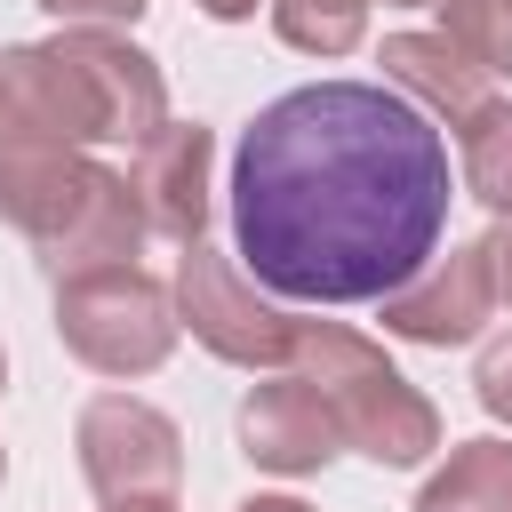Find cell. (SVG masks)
<instances>
[{
  "instance_id": "cell-2",
  "label": "cell",
  "mask_w": 512,
  "mask_h": 512,
  "mask_svg": "<svg viewBox=\"0 0 512 512\" xmlns=\"http://www.w3.org/2000/svg\"><path fill=\"white\" fill-rule=\"evenodd\" d=\"M0 216L40 248L56 280L136 264L144 248V200L120 168L88 152H0Z\"/></svg>"
},
{
  "instance_id": "cell-19",
  "label": "cell",
  "mask_w": 512,
  "mask_h": 512,
  "mask_svg": "<svg viewBox=\"0 0 512 512\" xmlns=\"http://www.w3.org/2000/svg\"><path fill=\"white\" fill-rule=\"evenodd\" d=\"M488 264H496V296L512 304V208H504L496 232H488Z\"/></svg>"
},
{
  "instance_id": "cell-18",
  "label": "cell",
  "mask_w": 512,
  "mask_h": 512,
  "mask_svg": "<svg viewBox=\"0 0 512 512\" xmlns=\"http://www.w3.org/2000/svg\"><path fill=\"white\" fill-rule=\"evenodd\" d=\"M56 24H136L144 0H40Z\"/></svg>"
},
{
  "instance_id": "cell-15",
  "label": "cell",
  "mask_w": 512,
  "mask_h": 512,
  "mask_svg": "<svg viewBox=\"0 0 512 512\" xmlns=\"http://www.w3.org/2000/svg\"><path fill=\"white\" fill-rule=\"evenodd\" d=\"M376 0H272V32L304 56H352Z\"/></svg>"
},
{
  "instance_id": "cell-12",
  "label": "cell",
  "mask_w": 512,
  "mask_h": 512,
  "mask_svg": "<svg viewBox=\"0 0 512 512\" xmlns=\"http://www.w3.org/2000/svg\"><path fill=\"white\" fill-rule=\"evenodd\" d=\"M376 64H384V80L408 96V104H424V112H440V120H464L488 88V72L448 40V32H392L384 48H376Z\"/></svg>"
},
{
  "instance_id": "cell-16",
  "label": "cell",
  "mask_w": 512,
  "mask_h": 512,
  "mask_svg": "<svg viewBox=\"0 0 512 512\" xmlns=\"http://www.w3.org/2000/svg\"><path fill=\"white\" fill-rule=\"evenodd\" d=\"M440 32L480 64V72H512V0H432Z\"/></svg>"
},
{
  "instance_id": "cell-7",
  "label": "cell",
  "mask_w": 512,
  "mask_h": 512,
  "mask_svg": "<svg viewBox=\"0 0 512 512\" xmlns=\"http://www.w3.org/2000/svg\"><path fill=\"white\" fill-rule=\"evenodd\" d=\"M80 144H104L80 64L56 40L0 48V152H80Z\"/></svg>"
},
{
  "instance_id": "cell-9",
  "label": "cell",
  "mask_w": 512,
  "mask_h": 512,
  "mask_svg": "<svg viewBox=\"0 0 512 512\" xmlns=\"http://www.w3.org/2000/svg\"><path fill=\"white\" fill-rule=\"evenodd\" d=\"M56 48L80 64L96 120H104V144H144L152 128H168V80L136 40H120L112 24H64Z\"/></svg>"
},
{
  "instance_id": "cell-5",
  "label": "cell",
  "mask_w": 512,
  "mask_h": 512,
  "mask_svg": "<svg viewBox=\"0 0 512 512\" xmlns=\"http://www.w3.org/2000/svg\"><path fill=\"white\" fill-rule=\"evenodd\" d=\"M176 320L216 360H232V368H280V360H296V328H304L288 304L256 296V280L232 256H216L208 240H192L176 256Z\"/></svg>"
},
{
  "instance_id": "cell-13",
  "label": "cell",
  "mask_w": 512,
  "mask_h": 512,
  "mask_svg": "<svg viewBox=\"0 0 512 512\" xmlns=\"http://www.w3.org/2000/svg\"><path fill=\"white\" fill-rule=\"evenodd\" d=\"M416 512H512V440H464L424 480Z\"/></svg>"
},
{
  "instance_id": "cell-20",
  "label": "cell",
  "mask_w": 512,
  "mask_h": 512,
  "mask_svg": "<svg viewBox=\"0 0 512 512\" xmlns=\"http://www.w3.org/2000/svg\"><path fill=\"white\" fill-rule=\"evenodd\" d=\"M200 16H216V24H240V16H256V0H192Z\"/></svg>"
},
{
  "instance_id": "cell-3",
  "label": "cell",
  "mask_w": 512,
  "mask_h": 512,
  "mask_svg": "<svg viewBox=\"0 0 512 512\" xmlns=\"http://www.w3.org/2000/svg\"><path fill=\"white\" fill-rule=\"evenodd\" d=\"M296 368L320 384V400L344 424V448L376 456V464H424L440 448V408L352 328L336 320H304L296 328Z\"/></svg>"
},
{
  "instance_id": "cell-4",
  "label": "cell",
  "mask_w": 512,
  "mask_h": 512,
  "mask_svg": "<svg viewBox=\"0 0 512 512\" xmlns=\"http://www.w3.org/2000/svg\"><path fill=\"white\" fill-rule=\"evenodd\" d=\"M176 288H160L136 264H104V272H72L56 280V336L80 368L96 376H152L176 352Z\"/></svg>"
},
{
  "instance_id": "cell-22",
  "label": "cell",
  "mask_w": 512,
  "mask_h": 512,
  "mask_svg": "<svg viewBox=\"0 0 512 512\" xmlns=\"http://www.w3.org/2000/svg\"><path fill=\"white\" fill-rule=\"evenodd\" d=\"M112 512H176L168 496H152V504H112Z\"/></svg>"
},
{
  "instance_id": "cell-10",
  "label": "cell",
  "mask_w": 512,
  "mask_h": 512,
  "mask_svg": "<svg viewBox=\"0 0 512 512\" xmlns=\"http://www.w3.org/2000/svg\"><path fill=\"white\" fill-rule=\"evenodd\" d=\"M240 448H248V464L296 480V472H320L344 448V424L320 400V384L296 368V376H272V384H256L240 400Z\"/></svg>"
},
{
  "instance_id": "cell-25",
  "label": "cell",
  "mask_w": 512,
  "mask_h": 512,
  "mask_svg": "<svg viewBox=\"0 0 512 512\" xmlns=\"http://www.w3.org/2000/svg\"><path fill=\"white\" fill-rule=\"evenodd\" d=\"M0 480H8V448H0Z\"/></svg>"
},
{
  "instance_id": "cell-17",
  "label": "cell",
  "mask_w": 512,
  "mask_h": 512,
  "mask_svg": "<svg viewBox=\"0 0 512 512\" xmlns=\"http://www.w3.org/2000/svg\"><path fill=\"white\" fill-rule=\"evenodd\" d=\"M472 392H480V408H488L496 424H512V336H496V344H480V368H472Z\"/></svg>"
},
{
  "instance_id": "cell-21",
  "label": "cell",
  "mask_w": 512,
  "mask_h": 512,
  "mask_svg": "<svg viewBox=\"0 0 512 512\" xmlns=\"http://www.w3.org/2000/svg\"><path fill=\"white\" fill-rule=\"evenodd\" d=\"M240 512H312V504H296V496H248Z\"/></svg>"
},
{
  "instance_id": "cell-1",
  "label": "cell",
  "mask_w": 512,
  "mask_h": 512,
  "mask_svg": "<svg viewBox=\"0 0 512 512\" xmlns=\"http://www.w3.org/2000/svg\"><path fill=\"white\" fill-rule=\"evenodd\" d=\"M448 224V144L392 80L272 96L232 152V248L288 304H376Z\"/></svg>"
},
{
  "instance_id": "cell-14",
  "label": "cell",
  "mask_w": 512,
  "mask_h": 512,
  "mask_svg": "<svg viewBox=\"0 0 512 512\" xmlns=\"http://www.w3.org/2000/svg\"><path fill=\"white\" fill-rule=\"evenodd\" d=\"M456 160H464V192L504 216L512 208V96H480L456 120Z\"/></svg>"
},
{
  "instance_id": "cell-8",
  "label": "cell",
  "mask_w": 512,
  "mask_h": 512,
  "mask_svg": "<svg viewBox=\"0 0 512 512\" xmlns=\"http://www.w3.org/2000/svg\"><path fill=\"white\" fill-rule=\"evenodd\" d=\"M384 304V328L392 336H408V344H472L480 328H488V312H496V264H488V240H464V248H432L424 256V272H408L392 296H376Z\"/></svg>"
},
{
  "instance_id": "cell-23",
  "label": "cell",
  "mask_w": 512,
  "mask_h": 512,
  "mask_svg": "<svg viewBox=\"0 0 512 512\" xmlns=\"http://www.w3.org/2000/svg\"><path fill=\"white\" fill-rule=\"evenodd\" d=\"M384 8H432V0H384Z\"/></svg>"
},
{
  "instance_id": "cell-6",
  "label": "cell",
  "mask_w": 512,
  "mask_h": 512,
  "mask_svg": "<svg viewBox=\"0 0 512 512\" xmlns=\"http://www.w3.org/2000/svg\"><path fill=\"white\" fill-rule=\"evenodd\" d=\"M72 448L104 504H152V496H176V480H184V432L136 392H96L80 408Z\"/></svg>"
},
{
  "instance_id": "cell-24",
  "label": "cell",
  "mask_w": 512,
  "mask_h": 512,
  "mask_svg": "<svg viewBox=\"0 0 512 512\" xmlns=\"http://www.w3.org/2000/svg\"><path fill=\"white\" fill-rule=\"evenodd\" d=\"M0 392H8V360H0Z\"/></svg>"
},
{
  "instance_id": "cell-11",
  "label": "cell",
  "mask_w": 512,
  "mask_h": 512,
  "mask_svg": "<svg viewBox=\"0 0 512 512\" xmlns=\"http://www.w3.org/2000/svg\"><path fill=\"white\" fill-rule=\"evenodd\" d=\"M208 160H216V144H208L200 120H168V128H152L136 144L128 184L144 200V224L160 240H176V248H192L208 232Z\"/></svg>"
}]
</instances>
